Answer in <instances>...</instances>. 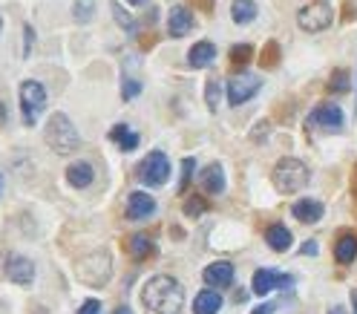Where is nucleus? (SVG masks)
Instances as JSON below:
<instances>
[{"instance_id": "nucleus-26", "label": "nucleus", "mask_w": 357, "mask_h": 314, "mask_svg": "<svg viewBox=\"0 0 357 314\" xmlns=\"http://www.w3.org/2000/svg\"><path fill=\"white\" fill-rule=\"evenodd\" d=\"M110 9H112V18H116V23L127 32V35H136V21L130 18V12H127V9H121L119 3H110Z\"/></svg>"}, {"instance_id": "nucleus-37", "label": "nucleus", "mask_w": 357, "mask_h": 314, "mask_svg": "<svg viewBox=\"0 0 357 314\" xmlns=\"http://www.w3.org/2000/svg\"><path fill=\"white\" fill-rule=\"evenodd\" d=\"M251 314H274V303H265V306H259L256 311H251Z\"/></svg>"}, {"instance_id": "nucleus-30", "label": "nucleus", "mask_w": 357, "mask_h": 314, "mask_svg": "<svg viewBox=\"0 0 357 314\" xmlns=\"http://www.w3.org/2000/svg\"><path fill=\"white\" fill-rule=\"evenodd\" d=\"M332 92H349L351 90V81H349V72L346 70H337L332 75V84H329Z\"/></svg>"}, {"instance_id": "nucleus-41", "label": "nucleus", "mask_w": 357, "mask_h": 314, "mask_svg": "<svg viewBox=\"0 0 357 314\" xmlns=\"http://www.w3.org/2000/svg\"><path fill=\"white\" fill-rule=\"evenodd\" d=\"M116 314H133V311H130L127 306H121V308H116Z\"/></svg>"}, {"instance_id": "nucleus-22", "label": "nucleus", "mask_w": 357, "mask_h": 314, "mask_svg": "<svg viewBox=\"0 0 357 314\" xmlns=\"http://www.w3.org/2000/svg\"><path fill=\"white\" fill-rule=\"evenodd\" d=\"M127 251H130L133 259H147L153 254V239L144 237V234H133L127 239Z\"/></svg>"}, {"instance_id": "nucleus-2", "label": "nucleus", "mask_w": 357, "mask_h": 314, "mask_svg": "<svg viewBox=\"0 0 357 314\" xmlns=\"http://www.w3.org/2000/svg\"><path fill=\"white\" fill-rule=\"evenodd\" d=\"M75 279L81 286H87V288H101L110 283V277H112V259L107 251H90L84 257H78L75 259Z\"/></svg>"}, {"instance_id": "nucleus-45", "label": "nucleus", "mask_w": 357, "mask_h": 314, "mask_svg": "<svg viewBox=\"0 0 357 314\" xmlns=\"http://www.w3.org/2000/svg\"><path fill=\"white\" fill-rule=\"evenodd\" d=\"M0 188H3V179H0Z\"/></svg>"}, {"instance_id": "nucleus-18", "label": "nucleus", "mask_w": 357, "mask_h": 314, "mask_svg": "<svg viewBox=\"0 0 357 314\" xmlns=\"http://www.w3.org/2000/svg\"><path fill=\"white\" fill-rule=\"evenodd\" d=\"M92 164L90 161H75L67 168V181L72 188H90L92 185Z\"/></svg>"}, {"instance_id": "nucleus-38", "label": "nucleus", "mask_w": 357, "mask_h": 314, "mask_svg": "<svg viewBox=\"0 0 357 314\" xmlns=\"http://www.w3.org/2000/svg\"><path fill=\"white\" fill-rule=\"evenodd\" d=\"M196 3H199L205 12H214V0H196Z\"/></svg>"}, {"instance_id": "nucleus-35", "label": "nucleus", "mask_w": 357, "mask_h": 314, "mask_svg": "<svg viewBox=\"0 0 357 314\" xmlns=\"http://www.w3.org/2000/svg\"><path fill=\"white\" fill-rule=\"evenodd\" d=\"M75 314H101V303H99V300H87Z\"/></svg>"}, {"instance_id": "nucleus-15", "label": "nucleus", "mask_w": 357, "mask_h": 314, "mask_svg": "<svg viewBox=\"0 0 357 314\" xmlns=\"http://www.w3.org/2000/svg\"><path fill=\"white\" fill-rule=\"evenodd\" d=\"M222 308V294L216 288H205L193 300V314H219Z\"/></svg>"}, {"instance_id": "nucleus-12", "label": "nucleus", "mask_w": 357, "mask_h": 314, "mask_svg": "<svg viewBox=\"0 0 357 314\" xmlns=\"http://www.w3.org/2000/svg\"><path fill=\"white\" fill-rule=\"evenodd\" d=\"M153 213H156V199L150 193L136 190V193L127 196V219L130 222H141V219L153 217Z\"/></svg>"}, {"instance_id": "nucleus-7", "label": "nucleus", "mask_w": 357, "mask_h": 314, "mask_svg": "<svg viewBox=\"0 0 357 314\" xmlns=\"http://www.w3.org/2000/svg\"><path fill=\"white\" fill-rule=\"evenodd\" d=\"M167 176H170V161H167V156L161 153V150L147 153V156H144V161L139 164V179H141L147 188L165 185Z\"/></svg>"}, {"instance_id": "nucleus-44", "label": "nucleus", "mask_w": 357, "mask_h": 314, "mask_svg": "<svg viewBox=\"0 0 357 314\" xmlns=\"http://www.w3.org/2000/svg\"><path fill=\"white\" fill-rule=\"evenodd\" d=\"M0 32H3V21H0Z\"/></svg>"}, {"instance_id": "nucleus-36", "label": "nucleus", "mask_w": 357, "mask_h": 314, "mask_svg": "<svg viewBox=\"0 0 357 314\" xmlns=\"http://www.w3.org/2000/svg\"><path fill=\"white\" fill-rule=\"evenodd\" d=\"M300 254H303V257H305V254H308V257H314V254H317V242H314V239H308V242L300 248Z\"/></svg>"}, {"instance_id": "nucleus-11", "label": "nucleus", "mask_w": 357, "mask_h": 314, "mask_svg": "<svg viewBox=\"0 0 357 314\" xmlns=\"http://www.w3.org/2000/svg\"><path fill=\"white\" fill-rule=\"evenodd\" d=\"M3 271H6V279H12L14 286H29L32 279H35V266L21 254H9Z\"/></svg>"}, {"instance_id": "nucleus-40", "label": "nucleus", "mask_w": 357, "mask_h": 314, "mask_svg": "<svg viewBox=\"0 0 357 314\" xmlns=\"http://www.w3.org/2000/svg\"><path fill=\"white\" fill-rule=\"evenodd\" d=\"M329 314H349V311H346L343 306H332V308H329Z\"/></svg>"}, {"instance_id": "nucleus-14", "label": "nucleus", "mask_w": 357, "mask_h": 314, "mask_svg": "<svg viewBox=\"0 0 357 314\" xmlns=\"http://www.w3.org/2000/svg\"><path fill=\"white\" fill-rule=\"evenodd\" d=\"M190 29H193V14L185 6H173L170 18H167V32L173 38H185Z\"/></svg>"}, {"instance_id": "nucleus-27", "label": "nucleus", "mask_w": 357, "mask_h": 314, "mask_svg": "<svg viewBox=\"0 0 357 314\" xmlns=\"http://www.w3.org/2000/svg\"><path fill=\"white\" fill-rule=\"evenodd\" d=\"M205 101H207V107L214 110V112L219 110V101H222V84H219L216 78L207 81V87H205Z\"/></svg>"}, {"instance_id": "nucleus-28", "label": "nucleus", "mask_w": 357, "mask_h": 314, "mask_svg": "<svg viewBox=\"0 0 357 314\" xmlns=\"http://www.w3.org/2000/svg\"><path fill=\"white\" fill-rule=\"evenodd\" d=\"M92 12H95V0H75L72 14L78 23H90L92 21Z\"/></svg>"}, {"instance_id": "nucleus-16", "label": "nucleus", "mask_w": 357, "mask_h": 314, "mask_svg": "<svg viewBox=\"0 0 357 314\" xmlns=\"http://www.w3.org/2000/svg\"><path fill=\"white\" fill-rule=\"evenodd\" d=\"M214 58H216V46L210 41H199L187 52V63L193 70H202V67H207V63H214Z\"/></svg>"}, {"instance_id": "nucleus-1", "label": "nucleus", "mask_w": 357, "mask_h": 314, "mask_svg": "<svg viewBox=\"0 0 357 314\" xmlns=\"http://www.w3.org/2000/svg\"><path fill=\"white\" fill-rule=\"evenodd\" d=\"M141 306L150 314H178L185 306V288L167 274L150 277L141 288Z\"/></svg>"}, {"instance_id": "nucleus-9", "label": "nucleus", "mask_w": 357, "mask_h": 314, "mask_svg": "<svg viewBox=\"0 0 357 314\" xmlns=\"http://www.w3.org/2000/svg\"><path fill=\"white\" fill-rule=\"evenodd\" d=\"M305 124L314 130H326V133H340V130H343V110L337 104H320L312 110Z\"/></svg>"}, {"instance_id": "nucleus-24", "label": "nucleus", "mask_w": 357, "mask_h": 314, "mask_svg": "<svg viewBox=\"0 0 357 314\" xmlns=\"http://www.w3.org/2000/svg\"><path fill=\"white\" fill-rule=\"evenodd\" d=\"M231 18H234V23H251L256 18V3L254 0H234Z\"/></svg>"}, {"instance_id": "nucleus-29", "label": "nucleus", "mask_w": 357, "mask_h": 314, "mask_svg": "<svg viewBox=\"0 0 357 314\" xmlns=\"http://www.w3.org/2000/svg\"><path fill=\"white\" fill-rule=\"evenodd\" d=\"M251 58H254V46H248V43H239V46L231 49V63L234 67H245Z\"/></svg>"}, {"instance_id": "nucleus-39", "label": "nucleus", "mask_w": 357, "mask_h": 314, "mask_svg": "<svg viewBox=\"0 0 357 314\" xmlns=\"http://www.w3.org/2000/svg\"><path fill=\"white\" fill-rule=\"evenodd\" d=\"M6 119H9V112H6V107H3V104H0V127L6 124Z\"/></svg>"}, {"instance_id": "nucleus-32", "label": "nucleus", "mask_w": 357, "mask_h": 314, "mask_svg": "<svg viewBox=\"0 0 357 314\" xmlns=\"http://www.w3.org/2000/svg\"><path fill=\"white\" fill-rule=\"evenodd\" d=\"M141 92V81H136V78H124V84H121V95L127 98V101H130V98H136Z\"/></svg>"}, {"instance_id": "nucleus-6", "label": "nucleus", "mask_w": 357, "mask_h": 314, "mask_svg": "<svg viewBox=\"0 0 357 314\" xmlns=\"http://www.w3.org/2000/svg\"><path fill=\"white\" fill-rule=\"evenodd\" d=\"M334 21V12H332V3L329 0H314V3H305L300 12H297V23L303 32H323L329 29Z\"/></svg>"}, {"instance_id": "nucleus-43", "label": "nucleus", "mask_w": 357, "mask_h": 314, "mask_svg": "<svg viewBox=\"0 0 357 314\" xmlns=\"http://www.w3.org/2000/svg\"><path fill=\"white\" fill-rule=\"evenodd\" d=\"M130 3H133V6H141V3H147V0H130Z\"/></svg>"}, {"instance_id": "nucleus-25", "label": "nucleus", "mask_w": 357, "mask_h": 314, "mask_svg": "<svg viewBox=\"0 0 357 314\" xmlns=\"http://www.w3.org/2000/svg\"><path fill=\"white\" fill-rule=\"evenodd\" d=\"M277 61H280V43L277 41H268L263 46V52H259V67H263V70H274V67H277Z\"/></svg>"}, {"instance_id": "nucleus-19", "label": "nucleus", "mask_w": 357, "mask_h": 314, "mask_svg": "<svg viewBox=\"0 0 357 314\" xmlns=\"http://www.w3.org/2000/svg\"><path fill=\"white\" fill-rule=\"evenodd\" d=\"M110 139L116 141L124 153H130V150H136V147H139V133H133L127 124H116V127H112L110 130Z\"/></svg>"}, {"instance_id": "nucleus-4", "label": "nucleus", "mask_w": 357, "mask_h": 314, "mask_svg": "<svg viewBox=\"0 0 357 314\" xmlns=\"http://www.w3.org/2000/svg\"><path fill=\"white\" fill-rule=\"evenodd\" d=\"M274 185H277V190L283 193H297L308 185V179H312V173H308V168L300 161V159H280L277 168H274L271 173Z\"/></svg>"}, {"instance_id": "nucleus-5", "label": "nucleus", "mask_w": 357, "mask_h": 314, "mask_svg": "<svg viewBox=\"0 0 357 314\" xmlns=\"http://www.w3.org/2000/svg\"><path fill=\"white\" fill-rule=\"evenodd\" d=\"M46 107V90L38 81H23L21 84V112H23V124L35 127L41 112Z\"/></svg>"}, {"instance_id": "nucleus-8", "label": "nucleus", "mask_w": 357, "mask_h": 314, "mask_svg": "<svg viewBox=\"0 0 357 314\" xmlns=\"http://www.w3.org/2000/svg\"><path fill=\"white\" fill-rule=\"evenodd\" d=\"M259 87H263V81H259V75L254 72H236L231 81H228V101L234 107L251 101V98L259 92Z\"/></svg>"}, {"instance_id": "nucleus-42", "label": "nucleus", "mask_w": 357, "mask_h": 314, "mask_svg": "<svg viewBox=\"0 0 357 314\" xmlns=\"http://www.w3.org/2000/svg\"><path fill=\"white\" fill-rule=\"evenodd\" d=\"M351 303H354V314H357V291H351Z\"/></svg>"}, {"instance_id": "nucleus-10", "label": "nucleus", "mask_w": 357, "mask_h": 314, "mask_svg": "<svg viewBox=\"0 0 357 314\" xmlns=\"http://www.w3.org/2000/svg\"><path fill=\"white\" fill-rule=\"evenodd\" d=\"M291 286H294V277L280 274V271H274V268H259L254 274V283H251V288H254L256 297H263V294H268L274 288H291Z\"/></svg>"}, {"instance_id": "nucleus-3", "label": "nucleus", "mask_w": 357, "mask_h": 314, "mask_svg": "<svg viewBox=\"0 0 357 314\" xmlns=\"http://www.w3.org/2000/svg\"><path fill=\"white\" fill-rule=\"evenodd\" d=\"M46 144H50L58 156H70L81 144V136H78L75 124L63 112H55L50 119V124H46Z\"/></svg>"}, {"instance_id": "nucleus-17", "label": "nucleus", "mask_w": 357, "mask_h": 314, "mask_svg": "<svg viewBox=\"0 0 357 314\" xmlns=\"http://www.w3.org/2000/svg\"><path fill=\"white\" fill-rule=\"evenodd\" d=\"M291 213H294L300 222L314 225V222L323 219V202H317V199H300L294 208H291Z\"/></svg>"}, {"instance_id": "nucleus-13", "label": "nucleus", "mask_w": 357, "mask_h": 314, "mask_svg": "<svg viewBox=\"0 0 357 314\" xmlns=\"http://www.w3.org/2000/svg\"><path fill=\"white\" fill-rule=\"evenodd\" d=\"M205 283L210 286V288H228L231 283H234V266L231 262H214V266H207L205 268Z\"/></svg>"}, {"instance_id": "nucleus-21", "label": "nucleus", "mask_w": 357, "mask_h": 314, "mask_svg": "<svg viewBox=\"0 0 357 314\" xmlns=\"http://www.w3.org/2000/svg\"><path fill=\"white\" fill-rule=\"evenodd\" d=\"M334 257H337L340 266H349V262L357 257V237H351V234L340 237L337 245H334Z\"/></svg>"}, {"instance_id": "nucleus-23", "label": "nucleus", "mask_w": 357, "mask_h": 314, "mask_svg": "<svg viewBox=\"0 0 357 314\" xmlns=\"http://www.w3.org/2000/svg\"><path fill=\"white\" fill-rule=\"evenodd\" d=\"M202 188L207 193H222L225 190V173H222V164H210V168L202 173Z\"/></svg>"}, {"instance_id": "nucleus-34", "label": "nucleus", "mask_w": 357, "mask_h": 314, "mask_svg": "<svg viewBox=\"0 0 357 314\" xmlns=\"http://www.w3.org/2000/svg\"><path fill=\"white\" fill-rule=\"evenodd\" d=\"M32 46H35V29H32V26L26 23V26H23V58H29Z\"/></svg>"}, {"instance_id": "nucleus-31", "label": "nucleus", "mask_w": 357, "mask_h": 314, "mask_svg": "<svg viewBox=\"0 0 357 314\" xmlns=\"http://www.w3.org/2000/svg\"><path fill=\"white\" fill-rule=\"evenodd\" d=\"M207 210V202L202 199V196H190V199L185 202V213L190 219H196V217H202V213Z\"/></svg>"}, {"instance_id": "nucleus-33", "label": "nucleus", "mask_w": 357, "mask_h": 314, "mask_svg": "<svg viewBox=\"0 0 357 314\" xmlns=\"http://www.w3.org/2000/svg\"><path fill=\"white\" fill-rule=\"evenodd\" d=\"M193 170H196V161L185 159V161H182V181H178V190H187V181H190Z\"/></svg>"}, {"instance_id": "nucleus-20", "label": "nucleus", "mask_w": 357, "mask_h": 314, "mask_svg": "<svg viewBox=\"0 0 357 314\" xmlns=\"http://www.w3.org/2000/svg\"><path fill=\"white\" fill-rule=\"evenodd\" d=\"M265 242L271 245V251H288L291 248V230L288 228H283V225H271L268 230H265Z\"/></svg>"}]
</instances>
